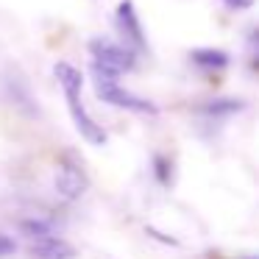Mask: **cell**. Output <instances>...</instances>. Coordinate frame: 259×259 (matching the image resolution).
<instances>
[{"label": "cell", "instance_id": "6da1fadb", "mask_svg": "<svg viewBox=\"0 0 259 259\" xmlns=\"http://www.w3.org/2000/svg\"><path fill=\"white\" fill-rule=\"evenodd\" d=\"M53 75H56L59 87H62V92H64V101H67V106H70V117H73L78 134L84 137L90 145H106V131L90 117V112L84 109V101H81V90H84V75H81V70L73 67L70 62H56Z\"/></svg>", "mask_w": 259, "mask_h": 259}, {"label": "cell", "instance_id": "7a4b0ae2", "mask_svg": "<svg viewBox=\"0 0 259 259\" xmlns=\"http://www.w3.org/2000/svg\"><path fill=\"white\" fill-rule=\"evenodd\" d=\"M90 56H92V75H106V78H120L137 67V53L123 42L95 36L90 39Z\"/></svg>", "mask_w": 259, "mask_h": 259}, {"label": "cell", "instance_id": "3957f363", "mask_svg": "<svg viewBox=\"0 0 259 259\" xmlns=\"http://www.w3.org/2000/svg\"><path fill=\"white\" fill-rule=\"evenodd\" d=\"M92 84H95V95L101 98L109 106L125 109V112H137V114H159V106L148 98L134 95L131 90H125L117 78H106V75H92Z\"/></svg>", "mask_w": 259, "mask_h": 259}, {"label": "cell", "instance_id": "277c9868", "mask_svg": "<svg viewBox=\"0 0 259 259\" xmlns=\"http://www.w3.org/2000/svg\"><path fill=\"white\" fill-rule=\"evenodd\" d=\"M114 28L120 34V42L128 45L134 53H142L148 51V39H145V31H142V23H140V14H137L134 3L131 0H123L114 12Z\"/></svg>", "mask_w": 259, "mask_h": 259}, {"label": "cell", "instance_id": "5b68a950", "mask_svg": "<svg viewBox=\"0 0 259 259\" xmlns=\"http://www.w3.org/2000/svg\"><path fill=\"white\" fill-rule=\"evenodd\" d=\"M53 187H56L59 198H64V201H78L87 192V187H90V179L81 170V164L62 162L56 167V176H53Z\"/></svg>", "mask_w": 259, "mask_h": 259}, {"label": "cell", "instance_id": "8992f818", "mask_svg": "<svg viewBox=\"0 0 259 259\" xmlns=\"http://www.w3.org/2000/svg\"><path fill=\"white\" fill-rule=\"evenodd\" d=\"M28 253H31V259H75V248L70 242H64L62 237L31 240Z\"/></svg>", "mask_w": 259, "mask_h": 259}, {"label": "cell", "instance_id": "52a82bcc", "mask_svg": "<svg viewBox=\"0 0 259 259\" xmlns=\"http://www.w3.org/2000/svg\"><path fill=\"white\" fill-rule=\"evenodd\" d=\"M190 62L195 64L201 73H220V70L229 67V53L220 51V48H195L190 51Z\"/></svg>", "mask_w": 259, "mask_h": 259}, {"label": "cell", "instance_id": "ba28073f", "mask_svg": "<svg viewBox=\"0 0 259 259\" xmlns=\"http://www.w3.org/2000/svg\"><path fill=\"white\" fill-rule=\"evenodd\" d=\"M242 109H245V101H240V98H214V101L203 103L198 112L206 114V117H231Z\"/></svg>", "mask_w": 259, "mask_h": 259}, {"label": "cell", "instance_id": "9c48e42d", "mask_svg": "<svg viewBox=\"0 0 259 259\" xmlns=\"http://www.w3.org/2000/svg\"><path fill=\"white\" fill-rule=\"evenodd\" d=\"M20 231L31 240H45V237H56V226L45 218H25L20 220Z\"/></svg>", "mask_w": 259, "mask_h": 259}, {"label": "cell", "instance_id": "30bf717a", "mask_svg": "<svg viewBox=\"0 0 259 259\" xmlns=\"http://www.w3.org/2000/svg\"><path fill=\"white\" fill-rule=\"evenodd\" d=\"M153 173H156L159 184H164V187L173 181V164H170V159L164 156V153H156V156H153Z\"/></svg>", "mask_w": 259, "mask_h": 259}, {"label": "cell", "instance_id": "8fae6325", "mask_svg": "<svg viewBox=\"0 0 259 259\" xmlns=\"http://www.w3.org/2000/svg\"><path fill=\"white\" fill-rule=\"evenodd\" d=\"M248 51H251V67L259 70V25L248 34Z\"/></svg>", "mask_w": 259, "mask_h": 259}, {"label": "cell", "instance_id": "7c38bea8", "mask_svg": "<svg viewBox=\"0 0 259 259\" xmlns=\"http://www.w3.org/2000/svg\"><path fill=\"white\" fill-rule=\"evenodd\" d=\"M17 253V242L12 240L9 234H0V259H9Z\"/></svg>", "mask_w": 259, "mask_h": 259}, {"label": "cell", "instance_id": "4fadbf2b", "mask_svg": "<svg viewBox=\"0 0 259 259\" xmlns=\"http://www.w3.org/2000/svg\"><path fill=\"white\" fill-rule=\"evenodd\" d=\"M229 9H234V12H242V9H251L253 0H223Z\"/></svg>", "mask_w": 259, "mask_h": 259}]
</instances>
